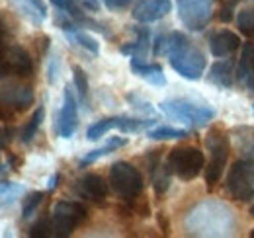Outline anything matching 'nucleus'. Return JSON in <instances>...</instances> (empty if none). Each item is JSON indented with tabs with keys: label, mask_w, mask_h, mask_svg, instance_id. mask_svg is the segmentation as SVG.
Instances as JSON below:
<instances>
[{
	"label": "nucleus",
	"mask_w": 254,
	"mask_h": 238,
	"mask_svg": "<svg viewBox=\"0 0 254 238\" xmlns=\"http://www.w3.org/2000/svg\"><path fill=\"white\" fill-rule=\"evenodd\" d=\"M33 100H35V96H33L32 86H28L16 78L0 76V106H6L12 112L20 114L32 106Z\"/></svg>",
	"instance_id": "nucleus-11"
},
{
	"label": "nucleus",
	"mask_w": 254,
	"mask_h": 238,
	"mask_svg": "<svg viewBox=\"0 0 254 238\" xmlns=\"http://www.w3.org/2000/svg\"><path fill=\"white\" fill-rule=\"evenodd\" d=\"M41 201H43V191H32V193H28V197L24 199V207H22V219L24 221L32 219L33 215L37 213V207L41 205Z\"/></svg>",
	"instance_id": "nucleus-29"
},
{
	"label": "nucleus",
	"mask_w": 254,
	"mask_h": 238,
	"mask_svg": "<svg viewBox=\"0 0 254 238\" xmlns=\"http://www.w3.org/2000/svg\"><path fill=\"white\" fill-rule=\"evenodd\" d=\"M74 189L82 199H88L96 205H104L108 199V183L100 174H84L80 179H76Z\"/></svg>",
	"instance_id": "nucleus-13"
},
{
	"label": "nucleus",
	"mask_w": 254,
	"mask_h": 238,
	"mask_svg": "<svg viewBox=\"0 0 254 238\" xmlns=\"http://www.w3.org/2000/svg\"><path fill=\"white\" fill-rule=\"evenodd\" d=\"M126 145H127V139H124V137H112V139H108L104 147L90 150V152H86V154L80 158V168L94 164L96 160H100V158H104V156H108V154L116 152V150L122 149V147H126Z\"/></svg>",
	"instance_id": "nucleus-21"
},
{
	"label": "nucleus",
	"mask_w": 254,
	"mask_h": 238,
	"mask_svg": "<svg viewBox=\"0 0 254 238\" xmlns=\"http://www.w3.org/2000/svg\"><path fill=\"white\" fill-rule=\"evenodd\" d=\"M249 88H253V92H254V68H253V76H251V84H249Z\"/></svg>",
	"instance_id": "nucleus-42"
},
{
	"label": "nucleus",
	"mask_w": 254,
	"mask_h": 238,
	"mask_svg": "<svg viewBox=\"0 0 254 238\" xmlns=\"http://www.w3.org/2000/svg\"><path fill=\"white\" fill-rule=\"evenodd\" d=\"M137 39L133 43L122 45V53L129 55L131 59H145V55L151 49V31L147 28H137Z\"/></svg>",
	"instance_id": "nucleus-19"
},
{
	"label": "nucleus",
	"mask_w": 254,
	"mask_h": 238,
	"mask_svg": "<svg viewBox=\"0 0 254 238\" xmlns=\"http://www.w3.org/2000/svg\"><path fill=\"white\" fill-rule=\"evenodd\" d=\"M241 0H221V6H219V14L217 18L221 20L223 24H229L233 18H235V8Z\"/></svg>",
	"instance_id": "nucleus-33"
},
{
	"label": "nucleus",
	"mask_w": 254,
	"mask_h": 238,
	"mask_svg": "<svg viewBox=\"0 0 254 238\" xmlns=\"http://www.w3.org/2000/svg\"><path fill=\"white\" fill-rule=\"evenodd\" d=\"M129 68L135 76H139L141 80H145L151 86H166V76L162 66L157 62H145L143 59H131L129 60Z\"/></svg>",
	"instance_id": "nucleus-15"
},
{
	"label": "nucleus",
	"mask_w": 254,
	"mask_h": 238,
	"mask_svg": "<svg viewBox=\"0 0 254 238\" xmlns=\"http://www.w3.org/2000/svg\"><path fill=\"white\" fill-rule=\"evenodd\" d=\"M170 168H168V164H159L153 172H151V176H153V189H155V193L157 195H162L166 189H168V185H170Z\"/></svg>",
	"instance_id": "nucleus-27"
},
{
	"label": "nucleus",
	"mask_w": 254,
	"mask_h": 238,
	"mask_svg": "<svg viewBox=\"0 0 254 238\" xmlns=\"http://www.w3.org/2000/svg\"><path fill=\"white\" fill-rule=\"evenodd\" d=\"M6 158H8V166H10L14 172H18V170H20V166H22V160H20L18 156H14L12 152H8V154H6Z\"/></svg>",
	"instance_id": "nucleus-37"
},
{
	"label": "nucleus",
	"mask_w": 254,
	"mask_h": 238,
	"mask_svg": "<svg viewBox=\"0 0 254 238\" xmlns=\"http://www.w3.org/2000/svg\"><path fill=\"white\" fill-rule=\"evenodd\" d=\"M33 74V59L20 45H4L0 49V76L30 78Z\"/></svg>",
	"instance_id": "nucleus-10"
},
{
	"label": "nucleus",
	"mask_w": 254,
	"mask_h": 238,
	"mask_svg": "<svg viewBox=\"0 0 254 238\" xmlns=\"http://www.w3.org/2000/svg\"><path fill=\"white\" fill-rule=\"evenodd\" d=\"M172 8L170 0H137V4L133 6V18L139 24H151L157 22L160 18H164Z\"/></svg>",
	"instance_id": "nucleus-14"
},
{
	"label": "nucleus",
	"mask_w": 254,
	"mask_h": 238,
	"mask_svg": "<svg viewBox=\"0 0 254 238\" xmlns=\"http://www.w3.org/2000/svg\"><path fill=\"white\" fill-rule=\"evenodd\" d=\"M157 119H137V118H129V116H120V123H118V129L122 133H139V131H147L155 125Z\"/></svg>",
	"instance_id": "nucleus-25"
},
{
	"label": "nucleus",
	"mask_w": 254,
	"mask_h": 238,
	"mask_svg": "<svg viewBox=\"0 0 254 238\" xmlns=\"http://www.w3.org/2000/svg\"><path fill=\"white\" fill-rule=\"evenodd\" d=\"M184 229L191 237H231L237 231V219L223 201L205 199L186 215Z\"/></svg>",
	"instance_id": "nucleus-2"
},
{
	"label": "nucleus",
	"mask_w": 254,
	"mask_h": 238,
	"mask_svg": "<svg viewBox=\"0 0 254 238\" xmlns=\"http://www.w3.org/2000/svg\"><path fill=\"white\" fill-rule=\"evenodd\" d=\"M4 170H6V166H4V164H2V162H0V174H2V172H4Z\"/></svg>",
	"instance_id": "nucleus-43"
},
{
	"label": "nucleus",
	"mask_w": 254,
	"mask_h": 238,
	"mask_svg": "<svg viewBox=\"0 0 254 238\" xmlns=\"http://www.w3.org/2000/svg\"><path fill=\"white\" fill-rule=\"evenodd\" d=\"M253 68H254V43H245V49L241 53V60H239V66H237V72H235V78H237L239 86L249 88L251 76H253Z\"/></svg>",
	"instance_id": "nucleus-18"
},
{
	"label": "nucleus",
	"mask_w": 254,
	"mask_h": 238,
	"mask_svg": "<svg viewBox=\"0 0 254 238\" xmlns=\"http://www.w3.org/2000/svg\"><path fill=\"white\" fill-rule=\"evenodd\" d=\"M127 102L137 110V112H141V114H145V116H153L155 114V108L151 106V102H147L143 96H139V94H127Z\"/></svg>",
	"instance_id": "nucleus-31"
},
{
	"label": "nucleus",
	"mask_w": 254,
	"mask_h": 238,
	"mask_svg": "<svg viewBox=\"0 0 254 238\" xmlns=\"http://www.w3.org/2000/svg\"><path fill=\"white\" fill-rule=\"evenodd\" d=\"M155 57H168L170 66L186 80H199L205 70V57L203 53L191 43L182 31L162 33L153 43Z\"/></svg>",
	"instance_id": "nucleus-1"
},
{
	"label": "nucleus",
	"mask_w": 254,
	"mask_h": 238,
	"mask_svg": "<svg viewBox=\"0 0 254 238\" xmlns=\"http://www.w3.org/2000/svg\"><path fill=\"white\" fill-rule=\"evenodd\" d=\"M57 185H59V174H55L53 178L49 179V185H47V187H49V191H53Z\"/></svg>",
	"instance_id": "nucleus-40"
},
{
	"label": "nucleus",
	"mask_w": 254,
	"mask_h": 238,
	"mask_svg": "<svg viewBox=\"0 0 254 238\" xmlns=\"http://www.w3.org/2000/svg\"><path fill=\"white\" fill-rule=\"evenodd\" d=\"M209 80L219 88H231L235 80V66L231 60H217L209 68Z\"/></svg>",
	"instance_id": "nucleus-20"
},
{
	"label": "nucleus",
	"mask_w": 254,
	"mask_h": 238,
	"mask_svg": "<svg viewBox=\"0 0 254 238\" xmlns=\"http://www.w3.org/2000/svg\"><path fill=\"white\" fill-rule=\"evenodd\" d=\"M160 112L166 118L188 125L190 129H203L215 119V110L213 108H209L205 104H197V102L188 100V98L164 100L160 104Z\"/></svg>",
	"instance_id": "nucleus-3"
},
{
	"label": "nucleus",
	"mask_w": 254,
	"mask_h": 238,
	"mask_svg": "<svg viewBox=\"0 0 254 238\" xmlns=\"http://www.w3.org/2000/svg\"><path fill=\"white\" fill-rule=\"evenodd\" d=\"M110 185L118 197L131 203L137 197H141L143 187H145V179H143V174L139 172V168L122 160L110 168Z\"/></svg>",
	"instance_id": "nucleus-4"
},
{
	"label": "nucleus",
	"mask_w": 254,
	"mask_h": 238,
	"mask_svg": "<svg viewBox=\"0 0 254 238\" xmlns=\"http://www.w3.org/2000/svg\"><path fill=\"white\" fill-rule=\"evenodd\" d=\"M147 137L151 141H172V139L188 137V131L178 129V127H170V125H159L155 129H147Z\"/></svg>",
	"instance_id": "nucleus-22"
},
{
	"label": "nucleus",
	"mask_w": 254,
	"mask_h": 238,
	"mask_svg": "<svg viewBox=\"0 0 254 238\" xmlns=\"http://www.w3.org/2000/svg\"><path fill=\"white\" fill-rule=\"evenodd\" d=\"M88 219V211L82 203L61 199L55 203L51 215V231L55 238L70 237L84 221Z\"/></svg>",
	"instance_id": "nucleus-6"
},
{
	"label": "nucleus",
	"mask_w": 254,
	"mask_h": 238,
	"mask_svg": "<svg viewBox=\"0 0 254 238\" xmlns=\"http://www.w3.org/2000/svg\"><path fill=\"white\" fill-rule=\"evenodd\" d=\"M251 215H253V217H254V205H253V207H251Z\"/></svg>",
	"instance_id": "nucleus-44"
},
{
	"label": "nucleus",
	"mask_w": 254,
	"mask_h": 238,
	"mask_svg": "<svg viewBox=\"0 0 254 238\" xmlns=\"http://www.w3.org/2000/svg\"><path fill=\"white\" fill-rule=\"evenodd\" d=\"M78 129V106H76V98L72 86L66 84L63 94V106L59 110L57 123H55V131L61 139H70Z\"/></svg>",
	"instance_id": "nucleus-12"
},
{
	"label": "nucleus",
	"mask_w": 254,
	"mask_h": 238,
	"mask_svg": "<svg viewBox=\"0 0 254 238\" xmlns=\"http://www.w3.org/2000/svg\"><path fill=\"white\" fill-rule=\"evenodd\" d=\"M251 238H254V229H253V233H251Z\"/></svg>",
	"instance_id": "nucleus-45"
},
{
	"label": "nucleus",
	"mask_w": 254,
	"mask_h": 238,
	"mask_svg": "<svg viewBox=\"0 0 254 238\" xmlns=\"http://www.w3.org/2000/svg\"><path fill=\"white\" fill-rule=\"evenodd\" d=\"M157 221H159L160 231H162L164 235H170V223H168L166 215H164V213H159V215H157Z\"/></svg>",
	"instance_id": "nucleus-36"
},
{
	"label": "nucleus",
	"mask_w": 254,
	"mask_h": 238,
	"mask_svg": "<svg viewBox=\"0 0 254 238\" xmlns=\"http://www.w3.org/2000/svg\"><path fill=\"white\" fill-rule=\"evenodd\" d=\"M253 114H254V106H253Z\"/></svg>",
	"instance_id": "nucleus-47"
},
{
	"label": "nucleus",
	"mask_w": 254,
	"mask_h": 238,
	"mask_svg": "<svg viewBox=\"0 0 254 238\" xmlns=\"http://www.w3.org/2000/svg\"><path fill=\"white\" fill-rule=\"evenodd\" d=\"M2 47H4V45H2V41H0V49H2Z\"/></svg>",
	"instance_id": "nucleus-46"
},
{
	"label": "nucleus",
	"mask_w": 254,
	"mask_h": 238,
	"mask_svg": "<svg viewBox=\"0 0 254 238\" xmlns=\"http://www.w3.org/2000/svg\"><path fill=\"white\" fill-rule=\"evenodd\" d=\"M118 123H120V116L116 118H104L100 121H96L94 125L88 127L86 131V139L88 141H100L104 135H108L112 129H118Z\"/></svg>",
	"instance_id": "nucleus-24"
},
{
	"label": "nucleus",
	"mask_w": 254,
	"mask_h": 238,
	"mask_svg": "<svg viewBox=\"0 0 254 238\" xmlns=\"http://www.w3.org/2000/svg\"><path fill=\"white\" fill-rule=\"evenodd\" d=\"M16 112H12L10 108H6V106H0V121H4V123H10V121H14L16 119Z\"/></svg>",
	"instance_id": "nucleus-35"
},
{
	"label": "nucleus",
	"mask_w": 254,
	"mask_h": 238,
	"mask_svg": "<svg viewBox=\"0 0 254 238\" xmlns=\"http://www.w3.org/2000/svg\"><path fill=\"white\" fill-rule=\"evenodd\" d=\"M10 135H12V129H4V127H0V150L8 145Z\"/></svg>",
	"instance_id": "nucleus-38"
},
{
	"label": "nucleus",
	"mask_w": 254,
	"mask_h": 238,
	"mask_svg": "<svg viewBox=\"0 0 254 238\" xmlns=\"http://www.w3.org/2000/svg\"><path fill=\"white\" fill-rule=\"evenodd\" d=\"M84 2V6L86 8H90V10H98V0H82Z\"/></svg>",
	"instance_id": "nucleus-41"
},
{
	"label": "nucleus",
	"mask_w": 254,
	"mask_h": 238,
	"mask_svg": "<svg viewBox=\"0 0 254 238\" xmlns=\"http://www.w3.org/2000/svg\"><path fill=\"white\" fill-rule=\"evenodd\" d=\"M227 193L237 201L254 199V156L237 160L227 174Z\"/></svg>",
	"instance_id": "nucleus-7"
},
{
	"label": "nucleus",
	"mask_w": 254,
	"mask_h": 238,
	"mask_svg": "<svg viewBox=\"0 0 254 238\" xmlns=\"http://www.w3.org/2000/svg\"><path fill=\"white\" fill-rule=\"evenodd\" d=\"M239 47H241L239 35L229 30L215 31V33L209 37V51H211V55L217 57V59L229 57V55L235 53Z\"/></svg>",
	"instance_id": "nucleus-17"
},
{
	"label": "nucleus",
	"mask_w": 254,
	"mask_h": 238,
	"mask_svg": "<svg viewBox=\"0 0 254 238\" xmlns=\"http://www.w3.org/2000/svg\"><path fill=\"white\" fill-rule=\"evenodd\" d=\"M205 147L209 150V164L205 168V183L213 189L221 179L229 160V137L223 129H213L205 137Z\"/></svg>",
	"instance_id": "nucleus-5"
},
{
	"label": "nucleus",
	"mask_w": 254,
	"mask_h": 238,
	"mask_svg": "<svg viewBox=\"0 0 254 238\" xmlns=\"http://www.w3.org/2000/svg\"><path fill=\"white\" fill-rule=\"evenodd\" d=\"M10 6L33 26H41L47 18V6L43 0H8Z\"/></svg>",
	"instance_id": "nucleus-16"
},
{
	"label": "nucleus",
	"mask_w": 254,
	"mask_h": 238,
	"mask_svg": "<svg viewBox=\"0 0 254 238\" xmlns=\"http://www.w3.org/2000/svg\"><path fill=\"white\" fill-rule=\"evenodd\" d=\"M6 33H8V28H6V22H4V18H2V14H0V41H4Z\"/></svg>",
	"instance_id": "nucleus-39"
},
{
	"label": "nucleus",
	"mask_w": 254,
	"mask_h": 238,
	"mask_svg": "<svg viewBox=\"0 0 254 238\" xmlns=\"http://www.w3.org/2000/svg\"><path fill=\"white\" fill-rule=\"evenodd\" d=\"M237 28L239 31L249 37V39H254V6H245L239 16H237Z\"/></svg>",
	"instance_id": "nucleus-26"
},
{
	"label": "nucleus",
	"mask_w": 254,
	"mask_h": 238,
	"mask_svg": "<svg viewBox=\"0 0 254 238\" xmlns=\"http://www.w3.org/2000/svg\"><path fill=\"white\" fill-rule=\"evenodd\" d=\"M30 237H37V238L53 237V231H51V217H43V219H39V221L32 227Z\"/></svg>",
	"instance_id": "nucleus-32"
},
{
	"label": "nucleus",
	"mask_w": 254,
	"mask_h": 238,
	"mask_svg": "<svg viewBox=\"0 0 254 238\" xmlns=\"http://www.w3.org/2000/svg\"><path fill=\"white\" fill-rule=\"evenodd\" d=\"M43 118H45V108L39 106V108L33 112V116L30 118V121L24 125L22 133H20V141H22L24 145H28V143L33 141V137L37 135V131H39V127H41V123H43Z\"/></svg>",
	"instance_id": "nucleus-23"
},
{
	"label": "nucleus",
	"mask_w": 254,
	"mask_h": 238,
	"mask_svg": "<svg viewBox=\"0 0 254 238\" xmlns=\"http://www.w3.org/2000/svg\"><path fill=\"white\" fill-rule=\"evenodd\" d=\"M178 20L188 31H203L213 16V0H176Z\"/></svg>",
	"instance_id": "nucleus-9"
},
{
	"label": "nucleus",
	"mask_w": 254,
	"mask_h": 238,
	"mask_svg": "<svg viewBox=\"0 0 254 238\" xmlns=\"http://www.w3.org/2000/svg\"><path fill=\"white\" fill-rule=\"evenodd\" d=\"M72 82H74V88L78 92L80 100L86 102L88 100V78H86V72L78 64L72 66Z\"/></svg>",
	"instance_id": "nucleus-30"
},
{
	"label": "nucleus",
	"mask_w": 254,
	"mask_h": 238,
	"mask_svg": "<svg viewBox=\"0 0 254 238\" xmlns=\"http://www.w3.org/2000/svg\"><path fill=\"white\" fill-rule=\"evenodd\" d=\"M166 164L174 176H178L184 181L197 178L199 172L205 168V156L195 147H176L170 150Z\"/></svg>",
	"instance_id": "nucleus-8"
},
{
	"label": "nucleus",
	"mask_w": 254,
	"mask_h": 238,
	"mask_svg": "<svg viewBox=\"0 0 254 238\" xmlns=\"http://www.w3.org/2000/svg\"><path fill=\"white\" fill-rule=\"evenodd\" d=\"M131 2H133V0H104V6H106L110 12H122V10L129 8Z\"/></svg>",
	"instance_id": "nucleus-34"
},
{
	"label": "nucleus",
	"mask_w": 254,
	"mask_h": 238,
	"mask_svg": "<svg viewBox=\"0 0 254 238\" xmlns=\"http://www.w3.org/2000/svg\"><path fill=\"white\" fill-rule=\"evenodd\" d=\"M26 191L24 185L14 183V181H0V201L2 203H12L16 197H20Z\"/></svg>",
	"instance_id": "nucleus-28"
}]
</instances>
